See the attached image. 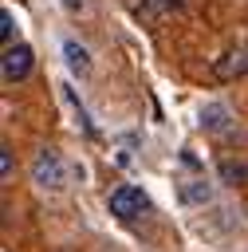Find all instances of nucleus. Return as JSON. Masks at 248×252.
I'll return each mask as SVG.
<instances>
[{"mask_svg": "<svg viewBox=\"0 0 248 252\" xmlns=\"http://www.w3.org/2000/svg\"><path fill=\"white\" fill-rule=\"evenodd\" d=\"M31 177H35V185H39V189H59V185L67 181V169H63L59 150L43 146V150L35 154V161H31Z\"/></svg>", "mask_w": 248, "mask_h": 252, "instance_id": "f257e3e1", "label": "nucleus"}, {"mask_svg": "<svg viewBox=\"0 0 248 252\" xmlns=\"http://www.w3.org/2000/svg\"><path fill=\"white\" fill-rule=\"evenodd\" d=\"M31 67H35V55H31L28 43H8V47H4V59H0L4 83H24V79L31 75Z\"/></svg>", "mask_w": 248, "mask_h": 252, "instance_id": "f03ea898", "label": "nucleus"}, {"mask_svg": "<svg viewBox=\"0 0 248 252\" xmlns=\"http://www.w3.org/2000/svg\"><path fill=\"white\" fill-rule=\"evenodd\" d=\"M106 205H110V213H114L118 220H134V217H142V209H146L150 201H146V193H142L138 185H118Z\"/></svg>", "mask_w": 248, "mask_h": 252, "instance_id": "7ed1b4c3", "label": "nucleus"}, {"mask_svg": "<svg viewBox=\"0 0 248 252\" xmlns=\"http://www.w3.org/2000/svg\"><path fill=\"white\" fill-rule=\"evenodd\" d=\"M213 75H217V79H240V75H248V43L224 51V55L213 63Z\"/></svg>", "mask_w": 248, "mask_h": 252, "instance_id": "20e7f679", "label": "nucleus"}, {"mask_svg": "<svg viewBox=\"0 0 248 252\" xmlns=\"http://www.w3.org/2000/svg\"><path fill=\"white\" fill-rule=\"evenodd\" d=\"M217 173H220V181H224V185H248V165H244V161H232V158H220V165H217Z\"/></svg>", "mask_w": 248, "mask_h": 252, "instance_id": "39448f33", "label": "nucleus"}, {"mask_svg": "<svg viewBox=\"0 0 248 252\" xmlns=\"http://www.w3.org/2000/svg\"><path fill=\"white\" fill-rule=\"evenodd\" d=\"M201 118H205V130H213V134H220V130L228 126V110H224L220 102H213V106H209Z\"/></svg>", "mask_w": 248, "mask_h": 252, "instance_id": "423d86ee", "label": "nucleus"}, {"mask_svg": "<svg viewBox=\"0 0 248 252\" xmlns=\"http://www.w3.org/2000/svg\"><path fill=\"white\" fill-rule=\"evenodd\" d=\"M63 55H67L71 71H87V67H91V59H87V51H83L79 43H63Z\"/></svg>", "mask_w": 248, "mask_h": 252, "instance_id": "0eeeda50", "label": "nucleus"}, {"mask_svg": "<svg viewBox=\"0 0 248 252\" xmlns=\"http://www.w3.org/2000/svg\"><path fill=\"white\" fill-rule=\"evenodd\" d=\"M12 35H16V20H12V12L4 8V12H0V39H4V47L12 43Z\"/></svg>", "mask_w": 248, "mask_h": 252, "instance_id": "6e6552de", "label": "nucleus"}, {"mask_svg": "<svg viewBox=\"0 0 248 252\" xmlns=\"http://www.w3.org/2000/svg\"><path fill=\"white\" fill-rule=\"evenodd\" d=\"M12 169H16L12 150H8V146H0V177H4V181H12Z\"/></svg>", "mask_w": 248, "mask_h": 252, "instance_id": "1a4fd4ad", "label": "nucleus"}, {"mask_svg": "<svg viewBox=\"0 0 248 252\" xmlns=\"http://www.w3.org/2000/svg\"><path fill=\"white\" fill-rule=\"evenodd\" d=\"M185 201H209V185H181Z\"/></svg>", "mask_w": 248, "mask_h": 252, "instance_id": "9d476101", "label": "nucleus"}, {"mask_svg": "<svg viewBox=\"0 0 248 252\" xmlns=\"http://www.w3.org/2000/svg\"><path fill=\"white\" fill-rule=\"evenodd\" d=\"M177 4H181V0H150V4H146V16H154L157 8H177Z\"/></svg>", "mask_w": 248, "mask_h": 252, "instance_id": "9b49d317", "label": "nucleus"}, {"mask_svg": "<svg viewBox=\"0 0 248 252\" xmlns=\"http://www.w3.org/2000/svg\"><path fill=\"white\" fill-rule=\"evenodd\" d=\"M63 4H67L71 12H79V8H83V0H63Z\"/></svg>", "mask_w": 248, "mask_h": 252, "instance_id": "f8f14e48", "label": "nucleus"}]
</instances>
